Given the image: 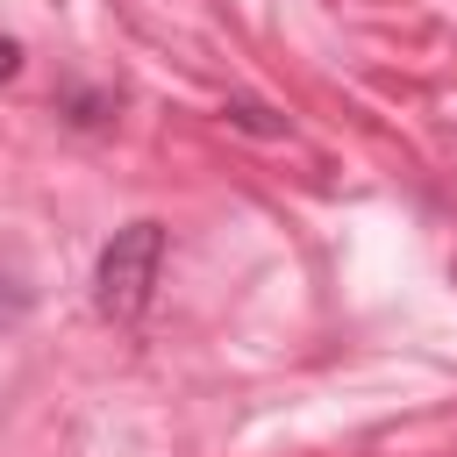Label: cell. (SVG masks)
I'll return each instance as SVG.
<instances>
[{"label": "cell", "instance_id": "cell-3", "mask_svg": "<svg viewBox=\"0 0 457 457\" xmlns=\"http://www.w3.org/2000/svg\"><path fill=\"white\" fill-rule=\"evenodd\" d=\"M14 71H21V43H7V36H0V79H14Z\"/></svg>", "mask_w": 457, "mask_h": 457}, {"label": "cell", "instance_id": "cell-1", "mask_svg": "<svg viewBox=\"0 0 457 457\" xmlns=\"http://www.w3.org/2000/svg\"><path fill=\"white\" fill-rule=\"evenodd\" d=\"M157 271H164V228L157 221H129L100 243V264H93V307L107 321H136L157 293Z\"/></svg>", "mask_w": 457, "mask_h": 457}, {"label": "cell", "instance_id": "cell-2", "mask_svg": "<svg viewBox=\"0 0 457 457\" xmlns=\"http://www.w3.org/2000/svg\"><path fill=\"white\" fill-rule=\"evenodd\" d=\"M228 114H236V121H243V129H257V136H286V121H271V114H264V107H257V100H236V107H228Z\"/></svg>", "mask_w": 457, "mask_h": 457}]
</instances>
